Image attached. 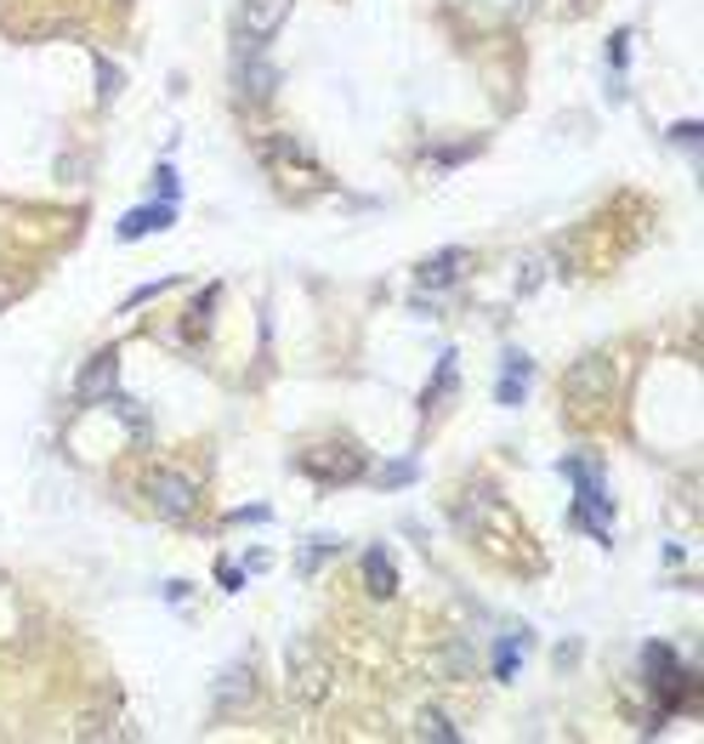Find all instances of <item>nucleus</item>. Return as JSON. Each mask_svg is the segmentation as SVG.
<instances>
[{"instance_id": "nucleus-1", "label": "nucleus", "mask_w": 704, "mask_h": 744, "mask_svg": "<svg viewBox=\"0 0 704 744\" xmlns=\"http://www.w3.org/2000/svg\"><path fill=\"white\" fill-rule=\"evenodd\" d=\"M614 387H619V369L608 353H585L574 369L562 376V398L574 403V415H596L614 403Z\"/></svg>"}, {"instance_id": "nucleus-2", "label": "nucleus", "mask_w": 704, "mask_h": 744, "mask_svg": "<svg viewBox=\"0 0 704 744\" xmlns=\"http://www.w3.org/2000/svg\"><path fill=\"white\" fill-rule=\"evenodd\" d=\"M284 670H290V699L295 704H324L335 693V665L313 648V642H290V654H284Z\"/></svg>"}, {"instance_id": "nucleus-3", "label": "nucleus", "mask_w": 704, "mask_h": 744, "mask_svg": "<svg viewBox=\"0 0 704 744\" xmlns=\"http://www.w3.org/2000/svg\"><path fill=\"white\" fill-rule=\"evenodd\" d=\"M148 500H154L159 518L182 523V518H193V506H199V484L188 478V471H177V466H159L148 478Z\"/></svg>"}, {"instance_id": "nucleus-4", "label": "nucleus", "mask_w": 704, "mask_h": 744, "mask_svg": "<svg viewBox=\"0 0 704 744\" xmlns=\"http://www.w3.org/2000/svg\"><path fill=\"white\" fill-rule=\"evenodd\" d=\"M301 471L319 484H353L364 471V455H358V444H313V449H301Z\"/></svg>"}, {"instance_id": "nucleus-5", "label": "nucleus", "mask_w": 704, "mask_h": 744, "mask_svg": "<svg viewBox=\"0 0 704 744\" xmlns=\"http://www.w3.org/2000/svg\"><path fill=\"white\" fill-rule=\"evenodd\" d=\"M250 704H256V659H233V665L216 676L211 710H216V717H245Z\"/></svg>"}, {"instance_id": "nucleus-6", "label": "nucleus", "mask_w": 704, "mask_h": 744, "mask_svg": "<svg viewBox=\"0 0 704 744\" xmlns=\"http://www.w3.org/2000/svg\"><path fill=\"white\" fill-rule=\"evenodd\" d=\"M120 392V353L114 347H97L86 358V369L75 376V403H109Z\"/></svg>"}, {"instance_id": "nucleus-7", "label": "nucleus", "mask_w": 704, "mask_h": 744, "mask_svg": "<svg viewBox=\"0 0 704 744\" xmlns=\"http://www.w3.org/2000/svg\"><path fill=\"white\" fill-rule=\"evenodd\" d=\"M290 7H295V0H245V7H239V35H245V46L261 52V46L284 29Z\"/></svg>"}, {"instance_id": "nucleus-8", "label": "nucleus", "mask_w": 704, "mask_h": 744, "mask_svg": "<svg viewBox=\"0 0 704 744\" xmlns=\"http://www.w3.org/2000/svg\"><path fill=\"white\" fill-rule=\"evenodd\" d=\"M114 728H120V688H103V693H97V704L80 710L75 739H114Z\"/></svg>"}, {"instance_id": "nucleus-9", "label": "nucleus", "mask_w": 704, "mask_h": 744, "mask_svg": "<svg viewBox=\"0 0 704 744\" xmlns=\"http://www.w3.org/2000/svg\"><path fill=\"white\" fill-rule=\"evenodd\" d=\"M466 267H472V251H466V245H449V251H438V256H426L415 279H421L426 290H444V285H455V279L466 274Z\"/></svg>"}, {"instance_id": "nucleus-10", "label": "nucleus", "mask_w": 704, "mask_h": 744, "mask_svg": "<svg viewBox=\"0 0 704 744\" xmlns=\"http://www.w3.org/2000/svg\"><path fill=\"white\" fill-rule=\"evenodd\" d=\"M177 222V206L171 199H159V206H143V211H131L125 222H120V240L131 245V240H148V233H159V227H171Z\"/></svg>"}, {"instance_id": "nucleus-11", "label": "nucleus", "mask_w": 704, "mask_h": 744, "mask_svg": "<svg viewBox=\"0 0 704 744\" xmlns=\"http://www.w3.org/2000/svg\"><path fill=\"white\" fill-rule=\"evenodd\" d=\"M364 591H370V597H392L398 591V568H392V557L376 546V552H364Z\"/></svg>"}, {"instance_id": "nucleus-12", "label": "nucleus", "mask_w": 704, "mask_h": 744, "mask_svg": "<svg viewBox=\"0 0 704 744\" xmlns=\"http://www.w3.org/2000/svg\"><path fill=\"white\" fill-rule=\"evenodd\" d=\"M562 471H568V484H574L580 495H608V489H602V460L596 455H568Z\"/></svg>"}, {"instance_id": "nucleus-13", "label": "nucleus", "mask_w": 704, "mask_h": 744, "mask_svg": "<svg viewBox=\"0 0 704 744\" xmlns=\"http://www.w3.org/2000/svg\"><path fill=\"white\" fill-rule=\"evenodd\" d=\"M455 376H460V364H455V353H444V358H438V381H432V387L421 392V410H426V415H432V410H444V403H449Z\"/></svg>"}, {"instance_id": "nucleus-14", "label": "nucleus", "mask_w": 704, "mask_h": 744, "mask_svg": "<svg viewBox=\"0 0 704 744\" xmlns=\"http://www.w3.org/2000/svg\"><path fill=\"white\" fill-rule=\"evenodd\" d=\"M528 353H506V376H500V403H523V392H528Z\"/></svg>"}, {"instance_id": "nucleus-15", "label": "nucleus", "mask_w": 704, "mask_h": 744, "mask_svg": "<svg viewBox=\"0 0 704 744\" xmlns=\"http://www.w3.org/2000/svg\"><path fill=\"white\" fill-rule=\"evenodd\" d=\"M239 86H245V97H273L279 91V69H267L261 52H250V63L239 69Z\"/></svg>"}, {"instance_id": "nucleus-16", "label": "nucleus", "mask_w": 704, "mask_h": 744, "mask_svg": "<svg viewBox=\"0 0 704 744\" xmlns=\"http://www.w3.org/2000/svg\"><path fill=\"white\" fill-rule=\"evenodd\" d=\"M415 733H421V739H438V744H455V739H460V728H455V722L444 717V710H421Z\"/></svg>"}, {"instance_id": "nucleus-17", "label": "nucleus", "mask_w": 704, "mask_h": 744, "mask_svg": "<svg viewBox=\"0 0 704 744\" xmlns=\"http://www.w3.org/2000/svg\"><path fill=\"white\" fill-rule=\"evenodd\" d=\"M114 97H120V69H114V63L109 57H97V103H114Z\"/></svg>"}, {"instance_id": "nucleus-18", "label": "nucleus", "mask_w": 704, "mask_h": 744, "mask_svg": "<svg viewBox=\"0 0 704 744\" xmlns=\"http://www.w3.org/2000/svg\"><path fill=\"white\" fill-rule=\"evenodd\" d=\"M528 648V636H506V642H500V659H494V670L500 676H512V665H517V654Z\"/></svg>"}, {"instance_id": "nucleus-19", "label": "nucleus", "mask_w": 704, "mask_h": 744, "mask_svg": "<svg viewBox=\"0 0 704 744\" xmlns=\"http://www.w3.org/2000/svg\"><path fill=\"white\" fill-rule=\"evenodd\" d=\"M415 478V460H398V466H381V489H404Z\"/></svg>"}, {"instance_id": "nucleus-20", "label": "nucleus", "mask_w": 704, "mask_h": 744, "mask_svg": "<svg viewBox=\"0 0 704 744\" xmlns=\"http://www.w3.org/2000/svg\"><path fill=\"white\" fill-rule=\"evenodd\" d=\"M540 267H546V256H528V262L517 267V290H523V296H528L534 285H540Z\"/></svg>"}, {"instance_id": "nucleus-21", "label": "nucleus", "mask_w": 704, "mask_h": 744, "mask_svg": "<svg viewBox=\"0 0 704 744\" xmlns=\"http://www.w3.org/2000/svg\"><path fill=\"white\" fill-rule=\"evenodd\" d=\"M704 137V131H699V120H682V125H670V143H682V148H693Z\"/></svg>"}, {"instance_id": "nucleus-22", "label": "nucleus", "mask_w": 704, "mask_h": 744, "mask_svg": "<svg viewBox=\"0 0 704 744\" xmlns=\"http://www.w3.org/2000/svg\"><path fill=\"white\" fill-rule=\"evenodd\" d=\"M154 182H159V193L177 206V171H171V165H159V171H154Z\"/></svg>"}, {"instance_id": "nucleus-23", "label": "nucleus", "mask_w": 704, "mask_h": 744, "mask_svg": "<svg viewBox=\"0 0 704 744\" xmlns=\"http://www.w3.org/2000/svg\"><path fill=\"white\" fill-rule=\"evenodd\" d=\"M12 301H18V279L0 274V308H12Z\"/></svg>"}]
</instances>
